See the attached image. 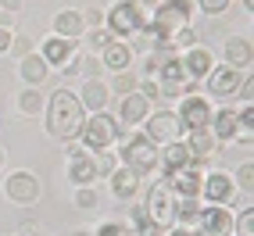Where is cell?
I'll return each instance as SVG.
<instances>
[{
	"instance_id": "1",
	"label": "cell",
	"mask_w": 254,
	"mask_h": 236,
	"mask_svg": "<svg viewBox=\"0 0 254 236\" xmlns=\"http://www.w3.org/2000/svg\"><path fill=\"white\" fill-rule=\"evenodd\" d=\"M82 122H86V108L79 104V97L72 90L61 86L50 93V100H47V132L50 136L72 143V140H79Z\"/></svg>"
},
{
	"instance_id": "2",
	"label": "cell",
	"mask_w": 254,
	"mask_h": 236,
	"mask_svg": "<svg viewBox=\"0 0 254 236\" xmlns=\"http://www.w3.org/2000/svg\"><path fill=\"white\" fill-rule=\"evenodd\" d=\"M79 140L86 143L90 150H108L115 140H126V129H122V122H115L108 111H97L93 118H86V122H82Z\"/></svg>"
},
{
	"instance_id": "3",
	"label": "cell",
	"mask_w": 254,
	"mask_h": 236,
	"mask_svg": "<svg viewBox=\"0 0 254 236\" xmlns=\"http://www.w3.org/2000/svg\"><path fill=\"white\" fill-rule=\"evenodd\" d=\"M122 161L129 172L136 176H147L158 168V143H150L147 136H140V132H132V136L122 140Z\"/></svg>"
},
{
	"instance_id": "4",
	"label": "cell",
	"mask_w": 254,
	"mask_h": 236,
	"mask_svg": "<svg viewBox=\"0 0 254 236\" xmlns=\"http://www.w3.org/2000/svg\"><path fill=\"white\" fill-rule=\"evenodd\" d=\"M190 11H193L190 0H161V7H154V18H150V22H154L158 32L165 36V47L161 50H168V40H172L179 29L190 25ZM172 54H176V50H172Z\"/></svg>"
},
{
	"instance_id": "5",
	"label": "cell",
	"mask_w": 254,
	"mask_h": 236,
	"mask_svg": "<svg viewBox=\"0 0 254 236\" xmlns=\"http://www.w3.org/2000/svg\"><path fill=\"white\" fill-rule=\"evenodd\" d=\"M147 218L154 222L158 229H168L176 222V200H172V190H168V182H154V186L147 190V204H143Z\"/></svg>"
},
{
	"instance_id": "6",
	"label": "cell",
	"mask_w": 254,
	"mask_h": 236,
	"mask_svg": "<svg viewBox=\"0 0 254 236\" xmlns=\"http://www.w3.org/2000/svg\"><path fill=\"white\" fill-rule=\"evenodd\" d=\"M143 11L136 7V4H132V0H118V4L108 11V32H111V36H136V32L143 29Z\"/></svg>"
},
{
	"instance_id": "7",
	"label": "cell",
	"mask_w": 254,
	"mask_h": 236,
	"mask_svg": "<svg viewBox=\"0 0 254 236\" xmlns=\"http://www.w3.org/2000/svg\"><path fill=\"white\" fill-rule=\"evenodd\" d=\"M211 104L204 97H183V104H179V111H176V118H179V125H183V132H190V129H208L211 125Z\"/></svg>"
},
{
	"instance_id": "8",
	"label": "cell",
	"mask_w": 254,
	"mask_h": 236,
	"mask_svg": "<svg viewBox=\"0 0 254 236\" xmlns=\"http://www.w3.org/2000/svg\"><path fill=\"white\" fill-rule=\"evenodd\" d=\"M179 118L176 111H158V115H150V122H147V140L150 143H176L179 140Z\"/></svg>"
},
{
	"instance_id": "9",
	"label": "cell",
	"mask_w": 254,
	"mask_h": 236,
	"mask_svg": "<svg viewBox=\"0 0 254 236\" xmlns=\"http://www.w3.org/2000/svg\"><path fill=\"white\" fill-rule=\"evenodd\" d=\"M4 193L11 200H18V204H32V200L40 197V179L32 172H11L4 179Z\"/></svg>"
},
{
	"instance_id": "10",
	"label": "cell",
	"mask_w": 254,
	"mask_h": 236,
	"mask_svg": "<svg viewBox=\"0 0 254 236\" xmlns=\"http://www.w3.org/2000/svg\"><path fill=\"white\" fill-rule=\"evenodd\" d=\"M165 182H168V190L179 193V197H200V182H204V172H200L197 165H186V168H179V172H172Z\"/></svg>"
},
{
	"instance_id": "11",
	"label": "cell",
	"mask_w": 254,
	"mask_h": 236,
	"mask_svg": "<svg viewBox=\"0 0 254 236\" xmlns=\"http://www.w3.org/2000/svg\"><path fill=\"white\" fill-rule=\"evenodd\" d=\"M197 226H200V233H208V236H229L233 233V215L222 204H211V208H200Z\"/></svg>"
},
{
	"instance_id": "12",
	"label": "cell",
	"mask_w": 254,
	"mask_h": 236,
	"mask_svg": "<svg viewBox=\"0 0 254 236\" xmlns=\"http://www.w3.org/2000/svg\"><path fill=\"white\" fill-rule=\"evenodd\" d=\"M200 197L208 204H229L233 200V179L226 172H208L204 182H200Z\"/></svg>"
},
{
	"instance_id": "13",
	"label": "cell",
	"mask_w": 254,
	"mask_h": 236,
	"mask_svg": "<svg viewBox=\"0 0 254 236\" xmlns=\"http://www.w3.org/2000/svg\"><path fill=\"white\" fill-rule=\"evenodd\" d=\"M179 61H183V72L190 75L193 82H197V79H208V72L215 68L211 50H204V47H190V50H183Z\"/></svg>"
},
{
	"instance_id": "14",
	"label": "cell",
	"mask_w": 254,
	"mask_h": 236,
	"mask_svg": "<svg viewBox=\"0 0 254 236\" xmlns=\"http://www.w3.org/2000/svg\"><path fill=\"white\" fill-rule=\"evenodd\" d=\"M240 82H244V72L229 68V64H222V68H211V72H208V90H211L215 97H236Z\"/></svg>"
},
{
	"instance_id": "15",
	"label": "cell",
	"mask_w": 254,
	"mask_h": 236,
	"mask_svg": "<svg viewBox=\"0 0 254 236\" xmlns=\"http://www.w3.org/2000/svg\"><path fill=\"white\" fill-rule=\"evenodd\" d=\"M251 58H254V50H251V40L247 36H229L226 40V64L236 72H251Z\"/></svg>"
},
{
	"instance_id": "16",
	"label": "cell",
	"mask_w": 254,
	"mask_h": 236,
	"mask_svg": "<svg viewBox=\"0 0 254 236\" xmlns=\"http://www.w3.org/2000/svg\"><path fill=\"white\" fill-rule=\"evenodd\" d=\"M100 64L111 68V72H126L129 64H132V47L122 43V40H111L104 50H100Z\"/></svg>"
},
{
	"instance_id": "17",
	"label": "cell",
	"mask_w": 254,
	"mask_h": 236,
	"mask_svg": "<svg viewBox=\"0 0 254 236\" xmlns=\"http://www.w3.org/2000/svg\"><path fill=\"white\" fill-rule=\"evenodd\" d=\"M72 58H75V43L72 40H61V36L43 40V61L47 64H61V68H68Z\"/></svg>"
},
{
	"instance_id": "18",
	"label": "cell",
	"mask_w": 254,
	"mask_h": 236,
	"mask_svg": "<svg viewBox=\"0 0 254 236\" xmlns=\"http://www.w3.org/2000/svg\"><path fill=\"white\" fill-rule=\"evenodd\" d=\"M158 161H161V168H165V176L179 172V168H186V165H197V161L190 158V150H186L179 140H176V143H165V150H158Z\"/></svg>"
},
{
	"instance_id": "19",
	"label": "cell",
	"mask_w": 254,
	"mask_h": 236,
	"mask_svg": "<svg viewBox=\"0 0 254 236\" xmlns=\"http://www.w3.org/2000/svg\"><path fill=\"white\" fill-rule=\"evenodd\" d=\"M108 93H111V86H104V79H86V86H82L79 104H82V108H90V111L97 115V111H104V104H108Z\"/></svg>"
},
{
	"instance_id": "20",
	"label": "cell",
	"mask_w": 254,
	"mask_h": 236,
	"mask_svg": "<svg viewBox=\"0 0 254 236\" xmlns=\"http://www.w3.org/2000/svg\"><path fill=\"white\" fill-rule=\"evenodd\" d=\"M140 190V176L136 172H129V168H115L111 172V193L118 200H132Z\"/></svg>"
},
{
	"instance_id": "21",
	"label": "cell",
	"mask_w": 254,
	"mask_h": 236,
	"mask_svg": "<svg viewBox=\"0 0 254 236\" xmlns=\"http://www.w3.org/2000/svg\"><path fill=\"white\" fill-rule=\"evenodd\" d=\"M186 150H190V158L193 161H204L211 150H215V136H211V129H190L186 132Z\"/></svg>"
},
{
	"instance_id": "22",
	"label": "cell",
	"mask_w": 254,
	"mask_h": 236,
	"mask_svg": "<svg viewBox=\"0 0 254 236\" xmlns=\"http://www.w3.org/2000/svg\"><path fill=\"white\" fill-rule=\"evenodd\" d=\"M68 176H72V182L75 186H90V182L97 179V165H93V158L90 154H72V165H68Z\"/></svg>"
},
{
	"instance_id": "23",
	"label": "cell",
	"mask_w": 254,
	"mask_h": 236,
	"mask_svg": "<svg viewBox=\"0 0 254 236\" xmlns=\"http://www.w3.org/2000/svg\"><path fill=\"white\" fill-rule=\"evenodd\" d=\"M82 25H86V22H82V14H79V11H61L58 18H54L58 36H61V40H72V43L82 36Z\"/></svg>"
},
{
	"instance_id": "24",
	"label": "cell",
	"mask_w": 254,
	"mask_h": 236,
	"mask_svg": "<svg viewBox=\"0 0 254 236\" xmlns=\"http://www.w3.org/2000/svg\"><path fill=\"white\" fill-rule=\"evenodd\" d=\"M18 72H22V79L29 82V86H40V82L47 79V72H50V64L40 54H25L22 64H18Z\"/></svg>"
},
{
	"instance_id": "25",
	"label": "cell",
	"mask_w": 254,
	"mask_h": 236,
	"mask_svg": "<svg viewBox=\"0 0 254 236\" xmlns=\"http://www.w3.org/2000/svg\"><path fill=\"white\" fill-rule=\"evenodd\" d=\"M211 136H215V143L218 140H233L236 132H240V125H236V111H218V115H211Z\"/></svg>"
},
{
	"instance_id": "26",
	"label": "cell",
	"mask_w": 254,
	"mask_h": 236,
	"mask_svg": "<svg viewBox=\"0 0 254 236\" xmlns=\"http://www.w3.org/2000/svg\"><path fill=\"white\" fill-rule=\"evenodd\" d=\"M122 122H129V125H136V122H143L147 118V100L140 97V93H126V100H122Z\"/></svg>"
},
{
	"instance_id": "27",
	"label": "cell",
	"mask_w": 254,
	"mask_h": 236,
	"mask_svg": "<svg viewBox=\"0 0 254 236\" xmlns=\"http://www.w3.org/2000/svg\"><path fill=\"white\" fill-rule=\"evenodd\" d=\"M43 108H47V97H43L36 86H29V90L18 93V111H22V115H40Z\"/></svg>"
},
{
	"instance_id": "28",
	"label": "cell",
	"mask_w": 254,
	"mask_h": 236,
	"mask_svg": "<svg viewBox=\"0 0 254 236\" xmlns=\"http://www.w3.org/2000/svg\"><path fill=\"white\" fill-rule=\"evenodd\" d=\"M197 218H200V200H197V197H183L179 204H176V222L193 226Z\"/></svg>"
},
{
	"instance_id": "29",
	"label": "cell",
	"mask_w": 254,
	"mask_h": 236,
	"mask_svg": "<svg viewBox=\"0 0 254 236\" xmlns=\"http://www.w3.org/2000/svg\"><path fill=\"white\" fill-rule=\"evenodd\" d=\"M233 229H236V236H254V208H251V204H247L240 215H236Z\"/></svg>"
},
{
	"instance_id": "30",
	"label": "cell",
	"mask_w": 254,
	"mask_h": 236,
	"mask_svg": "<svg viewBox=\"0 0 254 236\" xmlns=\"http://www.w3.org/2000/svg\"><path fill=\"white\" fill-rule=\"evenodd\" d=\"M236 182H240V190L251 197V190H254V165H251V158H247L240 168H236Z\"/></svg>"
},
{
	"instance_id": "31",
	"label": "cell",
	"mask_w": 254,
	"mask_h": 236,
	"mask_svg": "<svg viewBox=\"0 0 254 236\" xmlns=\"http://www.w3.org/2000/svg\"><path fill=\"white\" fill-rule=\"evenodd\" d=\"M236 125L244 129V140L251 143V132H254V108L251 104H244L240 111H236Z\"/></svg>"
},
{
	"instance_id": "32",
	"label": "cell",
	"mask_w": 254,
	"mask_h": 236,
	"mask_svg": "<svg viewBox=\"0 0 254 236\" xmlns=\"http://www.w3.org/2000/svg\"><path fill=\"white\" fill-rule=\"evenodd\" d=\"M93 236H132V229L126 222H100Z\"/></svg>"
},
{
	"instance_id": "33",
	"label": "cell",
	"mask_w": 254,
	"mask_h": 236,
	"mask_svg": "<svg viewBox=\"0 0 254 236\" xmlns=\"http://www.w3.org/2000/svg\"><path fill=\"white\" fill-rule=\"evenodd\" d=\"M93 165H97V176H111V172H115V158L108 154V150H97Z\"/></svg>"
},
{
	"instance_id": "34",
	"label": "cell",
	"mask_w": 254,
	"mask_h": 236,
	"mask_svg": "<svg viewBox=\"0 0 254 236\" xmlns=\"http://www.w3.org/2000/svg\"><path fill=\"white\" fill-rule=\"evenodd\" d=\"M111 40H115V36H111V32H108L104 25H100V29H93V32H90V47H93V50H104V47H108Z\"/></svg>"
},
{
	"instance_id": "35",
	"label": "cell",
	"mask_w": 254,
	"mask_h": 236,
	"mask_svg": "<svg viewBox=\"0 0 254 236\" xmlns=\"http://www.w3.org/2000/svg\"><path fill=\"white\" fill-rule=\"evenodd\" d=\"M136 93H140V97L147 100V104H150V100H158V97H161V90H158V82H154V79H143Z\"/></svg>"
},
{
	"instance_id": "36",
	"label": "cell",
	"mask_w": 254,
	"mask_h": 236,
	"mask_svg": "<svg viewBox=\"0 0 254 236\" xmlns=\"http://www.w3.org/2000/svg\"><path fill=\"white\" fill-rule=\"evenodd\" d=\"M197 4H200V11H204V14H222V11L229 7V0H197Z\"/></svg>"
},
{
	"instance_id": "37",
	"label": "cell",
	"mask_w": 254,
	"mask_h": 236,
	"mask_svg": "<svg viewBox=\"0 0 254 236\" xmlns=\"http://www.w3.org/2000/svg\"><path fill=\"white\" fill-rule=\"evenodd\" d=\"M75 204H79L82 211L97 208V193H93V190H79V193H75Z\"/></svg>"
},
{
	"instance_id": "38",
	"label": "cell",
	"mask_w": 254,
	"mask_h": 236,
	"mask_svg": "<svg viewBox=\"0 0 254 236\" xmlns=\"http://www.w3.org/2000/svg\"><path fill=\"white\" fill-rule=\"evenodd\" d=\"M115 93H132V79H129L126 72H118V79H115Z\"/></svg>"
},
{
	"instance_id": "39",
	"label": "cell",
	"mask_w": 254,
	"mask_h": 236,
	"mask_svg": "<svg viewBox=\"0 0 254 236\" xmlns=\"http://www.w3.org/2000/svg\"><path fill=\"white\" fill-rule=\"evenodd\" d=\"M82 68H86L90 79H97V72H100V58H86V61H82Z\"/></svg>"
},
{
	"instance_id": "40",
	"label": "cell",
	"mask_w": 254,
	"mask_h": 236,
	"mask_svg": "<svg viewBox=\"0 0 254 236\" xmlns=\"http://www.w3.org/2000/svg\"><path fill=\"white\" fill-rule=\"evenodd\" d=\"M11 40H14V32L0 25V54H4V50H11Z\"/></svg>"
},
{
	"instance_id": "41",
	"label": "cell",
	"mask_w": 254,
	"mask_h": 236,
	"mask_svg": "<svg viewBox=\"0 0 254 236\" xmlns=\"http://www.w3.org/2000/svg\"><path fill=\"white\" fill-rule=\"evenodd\" d=\"M11 50H18V54L25 58V54H29V40H22V36H18V40H11Z\"/></svg>"
},
{
	"instance_id": "42",
	"label": "cell",
	"mask_w": 254,
	"mask_h": 236,
	"mask_svg": "<svg viewBox=\"0 0 254 236\" xmlns=\"http://www.w3.org/2000/svg\"><path fill=\"white\" fill-rule=\"evenodd\" d=\"M40 233V222H25L22 229H18V236H36Z\"/></svg>"
},
{
	"instance_id": "43",
	"label": "cell",
	"mask_w": 254,
	"mask_h": 236,
	"mask_svg": "<svg viewBox=\"0 0 254 236\" xmlns=\"http://www.w3.org/2000/svg\"><path fill=\"white\" fill-rule=\"evenodd\" d=\"M22 0H0V11H18Z\"/></svg>"
},
{
	"instance_id": "44",
	"label": "cell",
	"mask_w": 254,
	"mask_h": 236,
	"mask_svg": "<svg viewBox=\"0 0 254 236\" xmlns=\"http://www.w3.org/2000/svg\"><path fill=\"white\" fill-rule=\"evenodd\" d=\"M132 4H136V7L143 11V7H154V4H158V0H132Z\"/></svg>"
},
{
	"instance_id": "45",
	"label": "cell",
	"mask_w": 254,
	"mask_h": 236,
	"mask_svg": "<svg viewBox=\"0 0 254 236\" xmlns=\"http://www.w3.org/2000/svg\"><path fill=\"white\" fill-rule=\"evenodd\" d=\"M168 236H190V229H186V226H179V229H172Z\"/></svg>"
},
{
	"instance_id": "46",
	"label": "cell",
	"mask_w": 254,
	"mask_h": 236,
	"mask_svg": "<svg viewBox=\"0 0 254 236\" xmlns=\"http://www.w3.org/2000/svg\"><path fill=\"white\" fill-rule=\"evenodd\" d=\"M75 236H93V233H86V229H79V233H75Z\"/></svg>"
},
{
	"instance_id": "47",
	"label": "cell",
	"mask_w": 254,
	"mask_h": 236,
	"mask_svg": "<svg viewBox=\"0 0 254 236\" xmlns=\"http://www.w3.org/2000/svg\"><path fill=\"white\" fill-rule=\"evenodd\" d=\"M190 236H208V233H200V229H193V233H190Z\"/></svg>"
},
{
	"instance_id": "48",
	"label": "cell",
	"mask_w": 254,
	"mask_h": 236,
	"mask_svg": "<svg viewBox=\"0 0 254 236\" xmlns=\"http://www.w3.org/2000/svg\"><path fill=\"white\" fill-rule=\"evenodd\" d=\"M0 161H4V150H0Z\"/></svg>"
}]
</instances>
